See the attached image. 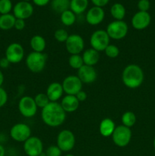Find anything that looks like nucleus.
I'll list each match as a JSON object with an SVG mask.
<instances>
[{"label": "nucleus", "mask_w": 155, "mask_h": 156, "mask_svg": "<svg viewBox=\"0 0 155 156\" xmlns=\"http://www.w3.org/2000/svg\"><path fill=\"white\" fill-rule=\"evenodd\" d=\"M43 122L50 127H57L65 122L66 113L59 102H50L41 111Z\"/></svg>", "instance_id": "1"}, {"label": "nucleus", "mask_w": 155, "mask_h": 156, "mask_svg": "<svg viewBox=\"0 0 155 156\" xmlns=\"http://www.w3.org/2000/svg\"><path fill=\"white\" fill-rule=\"evenodd\" d=\"M144 75L142 69L136 64H129L123 69L122 80L127 88L135 89L142 85Z\"/></svg>", "instance_id": "2"}, {"label": "nucleus", "mask_w": 155, "mask_h": 156, "mask_svg": "<svg viewBox=\"0 0 155 156\" xmlns=\"http://www.w3.org/2000/svg\"><path fill=\"white\" fill-rule=\"evenodd\" d=\"M47 62V56L43 53L31 52L26 58V66L33 73H41Z\"/></svg>", "instance_id": "3"}, {"label": "nucleus", "mask_w": 155, "mask_h": 156, "mask_svg": "<svg viewBox=\"0 0 155 156\" xmlns=\"http://www.w3.org/2000/svg\"><path fill=\"white\" fill-rule=\"evenodd\" d=\"M132 133L131 128L119 125L115 127L112 135V142L118 147L123 148L127 146L131 142Z\"/></svg>", "instance_id": "4"}, {"label": "nucleus", "mask_w": 155, "mask_h": 156, "mask_svg": "<svg viewBox=\"0 0 155 156\" xmlns=\"http://www.w3.org/2000/svg\"><path fill=\"white\" fill-rule=\"evenodd\" d=\"M106 31L111 39L122 40L126 37L127 35L129 27L123 20L122 21L115 20L108 24Z\"/></svg>", "instance_id": "5"}, {"label": "nucleus", "mask_w": 155, "mask_h": 156, "mask_svg": "<svg viewBox=\"0 0 155 156\" xmlns=\"http://www.w3.org/2000/svg\"><path fill=\"white\" fill-rule=\"evenodd\" d=\"M56 146L62 152H69L75 146V136L69 129H63L58 134Z\"/></svg>", "instance_id": "6"}, {"label": "nucleus", "mask_w": 155, "mask_h": 156, "mask_svg": "<svg viewBox=\"0 0 155 156\" xmlns=\"http://www.w3.org/2000/svg\"><path fill=\"white\" fill-rule=\"evenodd\" d=\"M109 35L104 30H97L91 34L90 38V44L91 48L97 51H104L105 49L109 45Z\"/></svg>", "instance_id": "7"}, {"label": "nucleus", "mask_w": 155, "mask_h": 156, "mask_svg": "<svg viewBox=\"0 0 155 156\" xmlns=\"http://www.w3.org/2000/svg\"><path fill=\"white\" fill-rule=\"evenodd\" d=\"M37 108L34 98L30 96H24L18 102L19 112L23 117L27 118L34 117L37 112Z\"/></svg>", "instance_id": "8"}, {"label": "nucleus", "mask_w": 155, "mask_h": 156, "mask_svg": "<svg viewBox=\"0 0 155 156\" xmlns=\"http://www.w3.org/2000/svg\"><path fill=\"white\" fill-rule=\"evenodd\" d=\"M10 136L15 141L24 143L27 139L31 136V129L26 123H16L11 128Z\"/></svg>", "instance_id": "9"}, {"label": "nucleus", "mask_w": 155, "mask_h": 156, "mask_svg": "<svg viewBox=\"0 0 155 156\" xmlns=\"http://www.w3.org/2000/svg\"><path fill=\"white\" fill-rule=\"evenodd\" d=\"M24 56V47L18 43H12L9 44L5 50V57L10 63H19L23 60Z\"/></svg>", "instance_id": "10"}, {"label": "nucleus", "mask_w": 155, "mask_h": 156, "mask_svg": "<svg viewBox=\"0 0 155 156\" xmlns=\"http://www.w3.org/2000/svg\"><path fill=\"white\" fill-rule=\"evenodd\" d=\"M24 151L27 156H39L43 152V144L39 137L30 136L24 143Z\"/></svg>", "instance_id": "11"}, {"label": "nucleus", "mask_w": 155, "mask_h": 156, "mask_svg": "<svg viewBox=\"0 0 155 156\" xmlns=\"http://www.w3.org/2000/svg\"><path fill=\"white\" fill-rule=\"evenodd\" d=\"M62 85L65 94L69 95H76L82 90L83 83L78 76H68L64 79Z\"/></svg>", "instance_id": "12"}, {"label": "nucleus", "mask_w": 155, "mask_h": 156, "mask_svg": "<svg viewBox=\"0 0 155 156\" xmlns=\"http://www.w3.org/2000/svg\"><path fill=\"white\" fill-rule=\"evenodd\" d=\"M65 48L71 55L80 54L84 48V41L81 35L70 34L65 41Z\"/></svg>", "instance_id": "13"}, {"label": "nucleus", "mask_w": 155, "mask_h": 156, "mask_svg": "<svg viewBox=\"0 0 155 156\" xmlns=\"http://www.w3.org/2000/svg\"><path fill=\"white\" fill-rule=\"evenodd\" d=\"M33 13V7L29 2H18L13 7V15L18 19H27L32 16Z\"/></svg>", "instance_id": "14"}, {"label": "nucleus", "mask_w": 155, "mask_h": 156, "mask_svg": "<svg viewBox=\"0 0 155 156\" xmlns=\"http://www.w3.org/2000/svg\"><path fill=\"white\" fill-rule=\"evenodd\" d=\"M151 17L148 12H138L132 18V25L135 29L138 30L147 28L150 24Z\"/></svg>", "instance_id": "15"}, {"label": "nucleus", "mask_w": 155, "mask_h": 156, "mask_svg": "<svg viewBox=\"0 0 155 156\" xmlns=\"http://www.w3.org/2000/svg\"><path fill=\"white\" fill-rule=\"evenodd\" d=\"M105 18V12L103 8L94 6L88 11L86 14V21L90 25H98Z\"/></svg>", "instance_id": "16"}, {"label": "nucleus", "mask_w": 155, "mask_h": 156, "mask_svg": "<svg viewBox=\"0 0 155 156\" xmlns=\"http://www.w3.org/2000/svg\"><path fill=\"white\" fill-rule=\"evenodd\" d=\"M78 77L82 83L91 84L97 79V73L94 66L84 65L78 70Z\"/></svg>", "instance_id": "17"}, {"label": "nucleus", "mask_w": 155, "mask_h": 156, "mask_svg": "<svg viewBox=\"0 0 155 156\" xmlns=\"http://www.w3.org/2000/svg\"><path fill=\"white\" fill-rule=\"evenodd\" d=\"M63 93L64 91L62 84L56 82L50 84L46 91V94L50 99V102H58V101L62 98Z\"/></svg>", "instance_id": "18"}, {"label": "nucleus", "mask_w": 155, "mask_h": 156, "mask_svg": "<svg viewBox=\"0 0 155 156\" xmlns=\"http://www.w3.org/2000/svg\"><path fill=\"white\" fill-rule=\"evenodd\" d=\"M79 101L75 95L66 94L61 101V106L65 113H72L77 111L79 107Z\"/></svg>", "instance_id": "19"}, {"label": "nucleus", "mask_w": 155, "mask_h": 156, "mask_svg": "<svg viewBox=\"0 0 155 156\" xmlns=\"http://www.w3.org/2000/svg\"><path fill=\"white\" fill-rule=\"evenodd\" d=\"M115 123L110 118H105L101 120L99 126V131L102 136L109 137L112 136L114 130H115Z\"/></svg>", "instance_id": "20"}, {"label": "nucleus", "mask_w": 155, "mask_h": 156, "mask_svg": "<svg viewBox=\"0 0 155 156\" xmlns=\"http://www.w3.org/2000/svg\"><path fill=\"white\" fill-rule=\"evenodd\" d=\"M84 64L90 66H94L100 60V54L99 52L93 48H89L85 50L82 54Z\"/></svg>", "instance_id": "21"}, {"label": "nucleus", "mask_w": 155, "mask_h": 156, "mask_svg": "<svg viewBox=\"0 0 155 156\" xmlns=\"http://www.w3.org/2000/svg\"><path fill=\"white\" fill-rule=\"evenodd\" d=\"M30 45L33 52L43 53L46 47V42L43 37L41 35H34L30 39Z\"/></svg>", "instance_id": "22"}, {"label": "nucleus", "mask_w": 155, "mask_h": 156, "mask_svg": "<svg viewBox=\"0 0 155 156\" xmlns=\"http://www.w3.org/2000/svg\"><path fill=\"white\" fill-rule=\"evenodd\" d=\"M16 18L14 15L9 13L0 15V29L2 30H9L15 26Z\"/></svg>", "instance_id": "23"}, {"label": "nucleus", "mask_w": 155, "mask_h": 156, "mask_svg": "<svg viewBox=\"0 0 155 156\" xmlns=\"http://www.w3.org/2000/svg\"><path fill=\"white\" fill-rule=\"evenodd\" d=\"M88 0H70V10L75 15H81L88 7Z\"/></svg>", "instance_id": "24"}, {"label": "nucleus", "mask_w": 155, "mask_h": 156, "mask_svg": "<svg viewBox=\"0 0 155 156\" xmlns=\"http://www.w3.org/2000/svg\"><path fill=\"white\" fill-rule=\"evenodd\" d=\"M110 14L115 20L122 21L126 14V8L121 3H114L110 8Z\"/></svg>", "instance_id": "25"}, {"label": "nucleus", "mask_w": 155, "mask_h": 156, "mask_svg": "<svg viewBox=\"0 0 155 156\" xmlns=\"http://www.w3.org/2000/svg\"><path fill=\"white\" fill-rule=\"evenodd\" d=\"M51 7L56 13L62 14L70 9V0H52Z\"/></svg>", "instance_id": "26"}, {"label": "nucleus", "mask_w": 155, "mask_h": 156, "mask_svg": "<svg viewBox=\"0 0 155 156\" xmlns=\"http://www.w3.org/2000/svg\"><path fill=\"white\" fill-rule=\"evenodd\" d=\"M60 20L61 22L64 24L65 26H69L73 25L76 21V15L73 12H71L70 9L65 11L62 12L60 15Z\"/></svg>", "instance_id": "27"}, {"label": "nucleus", "mask_w": 155, "mask_h": 156, "mask_svg": "<svg viewBox=\"0 0 155 156\" xmlns=\"http://www.w3.org/2000/svg\"><path fill=\"white\" fill-rule=\"evenodd\" d=\"M121 120L123 126L131 128L136 123V116L132 111H126L122 114Z\"/></svg>", "instance_id": "28"}, {"label": "nucleus", "mask_w": 155, "mask_h": 156, "mask_svg": "<svg viewBox=\"0 0 155 156\" xmlns=\"http://www.w3.org/2000/svg\"><path fill=\"white\" fill-rule=\"evenodd\" d=\"M68 64L71 68L78 70L84 65L82 56L80 54L71 55L68 58Z\"/></svg>", "instance_id": "29"}, {"label": "nucleus", "mask_w": 155, "mask_h": 156, "mask_svg": "<svg viewBox=\"0 0 155 156\" xmlns=\"http://www.w3.org/2000/svg\"><path fill=\"white\" fill-rule=\"evenodd\" d=\"M33 98H34L35 103H36L37 108H41V109L45 108L50 102V99L47 97L46 93H39Z\"/></svg>", "instance_id": "30"}, {"label": "nucleus", "mask_w": 155, "mask_h": 156, "mask_svg": "<svg viewBox=\"0 0 155 156\" xmlns=\"http://www.w3.org/2000/svg\"><path fill=\"white\" fill-rule=\"evenodd\" d=\"M13 9L12 2L11 0H0V14L6 15L9 14Z\"/></svg>", "instance_id": "31"}, {"label": "nucleus", "mask_w": 155, "mask_h": 156, "mask_svg": "<svg viewBox=\"0 0 155 156\" xmlns=\"http://www.w3.org/2000/svg\"><path fill=\"white\" fill-rule=\"evenodd\" d=\"M105 54H106V56L109 58H112V59H114V58H116L117 56L119 55V49L117 46L113 45V44H109L104 50Z\"/></svg>", "instance_id": "32"}, {"label": "nucleus", "mask_w": 155, "mask_h": 156, "mask_svg": "<svg viewBox=\"0 0 155 156\" xmlns=\"http://www.w3.org/2000/svg\"><path fill=\"white\" fill-rule=\"evenodd\" d=\"M69 34L65 29H58L55 31L54 37L58 42L59 43H65V41L68 39Z\"/></svg>", "instance_id": "33"}, {"label": "nucleus", "mask_w": 155, "mask_h": 156, "mask_svg": "<svg viewBox=\"0 0 155 156\" xmlns=\"http://www.w3.org/2000/svg\"><path fill=\"white\" fill-rule=\"evenodd\" d=\"M62 151L57 146H50L46 150V155L47 156H61Z\"/></svg>", "instance_id": "34"}, {"label": "nucleus", "mask_w": 155, "mask_h": 156, "mask_svg": "<svg viewBox=\"0 0 155 156\" xmlns=\"http://www.w3.org/2000/svg\"><path fill=\"white\" fill-rule=\"evenodd\" d=\"M150 2L149 0H139L138 2V9L140 12H147L150 9Z\"/></svg>", "instance_id": "35"}, {"label": "nucleus", "mask_w": 155, "mask_h": 156, "mask_svg": "<svg viewBox=\"0 0 155 156\" xmlns=\"http://www.w3.org/2000/svg\"><path fill=\"white\" fill-rule=\"evenodd\" d=\"M8 101V94L5 90L0 87V108L5 105Z\"/></svg>", "instance_id": "36"}, {"label": "nucleus", "mask_w": 155, "mask_h": 156, "mask_svg": "<svg viewBox=\"0 0 155 156\" xmlns=\"http://www.w3.org/2000/svg\"><path fill=\"white\" fill-rule=\"evenodd\" d=\"M25 20L18 19V18H16V21H15L14 27L18 30H24V27H25Z\"/></svg>", "instance_id": "37"}, {"label": "nucleus", "mask_w": 155, "mask_h": 156, "mask_svg": "<svg viewBox=\"0 0 155 156\" xmlns=\"http://www.w3.org/2000/svg\"><path fill=\"white\" fill-rule=\"evenodd\" d=\"M91 1L94 5V6L103 8L108 4L109 0H91Z\"/></svg>", "instance_id": "38"}, {"label": "nucleus", "mask_w": 155, "mask_h": 156, "mask_svg": "<svg viewBox=\"0 0 155 156\" xmlns=\"http://www.w3.org/2000/svg\"><path fill=\"white\" fill-rule=\"evenodd\" d=\"M75 96H76V98H78V100L79 101V102L84 101L87 99V98H88L87 93L85 92L84 91H83V90H81V91H79V92Z\"/></svg>", "instance_id": "39"}, {"label": "nucleus", "mask_w": 155, "mask_h": 156, "mask_svg": "<svg viewBox=\"0 0 155 156\" xmlns=\"http://www.w3.org/2000/svg\"><path fill=\"white\" fill-rule=\"evenodd\" d=\"M10 64L11 63L9 62V61L5 57H3L2 59H0V67L2 69H7Z\"/></svg>", "instance_id": "40"}, {"label": "nucleus", "mask_w": 155, "mask_h": 156, "mask_svg": "<svg viewBox=\"0 0 155 156\" xmlns=\"http://www.w3.org/2000/svg\"><path fill=\"white\" fill-rule=\"evenodd\" d=\"M32 1H33V2L36 5L40 6V7H43V6L46 5L50 2V0H32Z\"/></svg>", "instance_id": "41"}, {"label": "nucleus", "mask_w": 155, "mask_h": 156, "mask_svg": "<svg viewBox=\"0 0 155 156\" xmlns=\"http://www.w3.org/2000/svg\"><path fill=\"white\" fill-rule=\"evenodd\" d=\"M4 80H5L4 75H3L2 72L0 70V87H2V85H3V83H4Z\"/></svg>", "instance_id": "42"}, {"label": "nucleus", "mask_w": 155, "mask_h": 156, "mask_svg": "<svg viewBox=\"0 0 155 156\" xmlns=\"http://www.w3.org/2000/svg\"><path fill=\"white\" fill-rule=\"evenodd\" d=\"M5 149L4 146L2 144H0V156H5Z\"/></svg>", "instance_id": "43"}, {"label": "nucleus", "mask_w": 155, "mask_h": 156, "mask_svg": "<svg viewBox=\"0 0 155 156\" xmlns=\"http://www.w3.org/2000/svg\"><path fill=\"white\" fill-rule=\"evenodd\" d=\"M39 156H47V155H46L45 152H43V153H42V154H40V155Z\"/></svg>", "instance_id": "44"}, {"label": "nucleus", "mask_w": 155, "mask_h": 156, "mask_svg": "<svg viewBox=\"0 0 155 156\" xmlns=\"http://www.w3.org/2000/svg\"><path fill=\"white\" fill-rule=\"evenodd\" d=\"M65 156H75V155H72V154H67V155H65Z\"/></svg>", "instance_id": "45"}, {"label": "nucleus", "mask_w": 155, "mask_h": 156, "mask_svg": "<svg viewBox=\"0 0 155 156\" xmlns=\"http://www.w3.org/2000/svg\"><path fill=\"white\" fill-rule=\"evenodd\" d=\"M153 148H154V149H155V138H154V140H153Z\"/></svg>", "instance_id": "46"}, {"label": "nucleus", "mask_w": 155, "mask_h": 156, "mask_svg": "<svg viewBox=\"0 0 155 156\" xmlns=\"http://www.w3.org/2000/svg\"><path fill=\"white\" fill-rule=\"evenodd\" d=\"M23 1H25V2H29L30 0H23Z\"/></svg>", "instance_id": "47"}]
</instances>
